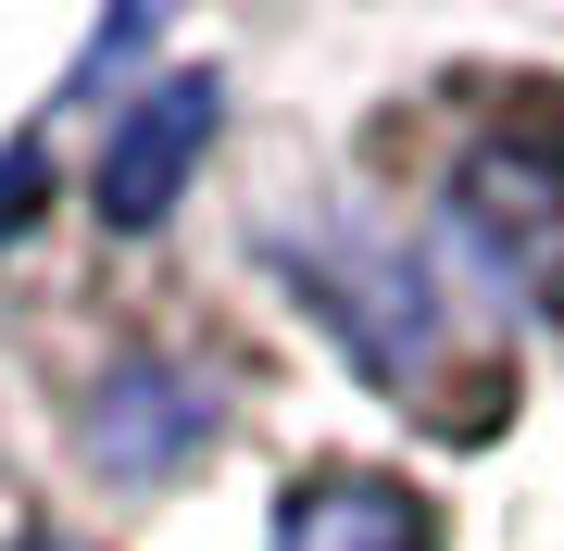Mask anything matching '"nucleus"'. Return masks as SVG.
<instances>
[{"instance_id":"obj_4","label":"nucleus","mask_w":564,"mask_h":551,"mask_svg":"<svg viewBox=\"0 0 564 551\" xmlns=\"http://www.w3.org/2000/svg\"><path fill=\"white\" fill-rule=\"evenodd\" d=\"M214 125H226V88H214V76L139 88V101L113 113V139H101V225H163V201L202 176Z\"/></svg>"},{"instance_id":"obj_1","label":"nucleus","mask_w":564,"mask_h":551,"mask_svg":"<svg viewBox=\"0 0 564 551\" xmlns=\"http://www.w3.org/2000/svg\"><path fill=\"white\" fill-rule=\"evenodd\" d=\"M364 164H377V213H402L464 288H489L564 351V76L527 63L426 76L377 113Z\"/></svg>"},{"instance_id":"obj_5","label":"nucleus","mask_w":564,"mask_h":551,"mask_svg":"<svg viewBox=\"0 0 564 551\" xmlns=\"http://www.w3.org/2000/svg\"><path fill=\"white\" fill-rule=\"evenodd\" d=\"M276 551H440V502L389 464H314L276 489Z\"/></svg>"},{"instance_id":"obj_3","label":"nucleus","mask_w":564,"mask_h":551,"mask_svg":"<svg viewBox=\"0 0 564 551\" xmlns=\"http://www.w3.org/2000/svg\"><path fill=\"white\" fill-rule=\"evenodd\" d=\"M226 427V401H214V376L188 364V351H163V339H126L101 376H88V401H76V439H88V464L126 476V489H151V476H176L188 451H202Z\"/></svg>"},{"instance_id":"obj_2","label":"nucleus","mask_w":564,"mask_h":551,"mask_svg":"<svg viewBox=\"0 0 564 551\" xmlns=\"http://www.w3.org/2000/svg\"><path fill=\"white\" fill-rule=\"evenodd\" d=\"M276 264L302 276L326 339H339L402 414H426L440 439H489L514 414V339L489 327V301H464V276L402 213L326 201L314 225H276Z\"/></svg>"},{"instance_id":"obj_6","label":"nucleus","mask_w":564,"mask_h":551,"mask_svg":"<svg viewBox=\"0 0 564 551\" xmlns=\"http://www.w3.org/2000/svg\"><path fill=\"white\" fill-rule=\"evenodd\" d=\"M39 213V151H13V164H0V225H25Z\"/></svg>"},{"instance_id":"obj_7","label":"nucleus","mask_w":564,"mask_h":551,"mask_svg":"<svg viewBox=\"0 0 564 551\" xmlns=\"http://www.w3.org/2000/svg\"><path fill=\"white\" fill-rule=\"evenodd\" d=\"M25 551H88V539H25Z\"/></svg>"}]
</instances>
